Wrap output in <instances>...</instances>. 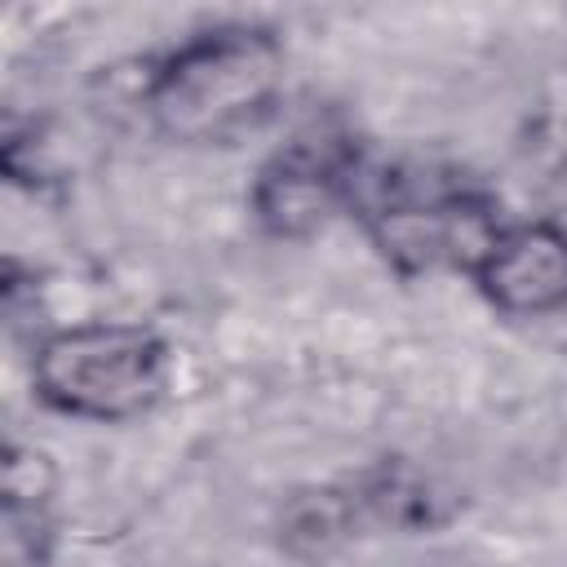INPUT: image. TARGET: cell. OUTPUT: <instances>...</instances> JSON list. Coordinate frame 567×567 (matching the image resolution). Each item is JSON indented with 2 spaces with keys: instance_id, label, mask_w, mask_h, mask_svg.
I'll use <instances>...</instances> for the list:
<instances>
[{
  "instance_id": "cell-1",
  "label": "cell",
  "mask_w": 567,
  "mask_h": 567,
  "mask_svg": "<svg viewBox=\"0 0 567 567\" xmlns=\"http://www.w3.org/2000/svg\"><path fill=\"white\" fill-rule=\"evenodd\" d=\"M279 75L284 58L266 31H208L164 62L151 84V111L173 137H221L266 111L279 89Z\"/></svg>"
},
{
  "instance_id": "cell-2",
  "label": "cell",
  "mask_w": 567,
  "mask_h": 567,
  "mask_svg": "<svg viewBox=\"0 0 567 567\" xmlns=\"http://www.w3.org/2000/svg\"><path fill=\"white\" fill-rule=\"evenodd\" d=\"M35 385L71 416L124 421L155 403L164 385V346L133 323L66 328L40 346Z\"/></svg>"
},
{
  "instance_id": "cell-3",
  "label": "cell",
  "mask_w": 567,
  "mask_h": 567,
  "mask_svg": "<svg viewBox=\"0 0 567 567\" xmlns=\"http://www.w3.org/2000/svg\"><path fill=\"white\" fill-rule=\"evenodd\" d=\"M483 292L505 315H549L567 306V235L558 226H523L478 261Z\"/></svg>"
},
{
  "instance_id": "cell-4",
  "label": "cell",
  "mask_w": 567,
  "mask_h": 567,
  "mask_svg": "<svg viewBox=\"0 0 567 567\" xmlns=\"http://www.w3.org/2000/svg\"><path fill=\"white\" fill-rule=\"evenodd\" d=\"M257 217L275 235H310L337 208V177L306 151L279 155L257 182Z\"/></svg>"
}]
</instances>
